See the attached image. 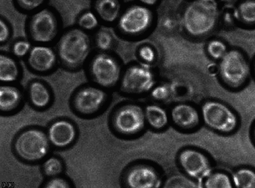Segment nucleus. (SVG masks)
Wrapping results in <instances>:
<instances>
[{"instance_id": "f257e3e1", "label": "nucleus", "mask_w": 255, "mask_h": 188, "mask_svg": "<svg viewBox=\"0 0 255 188\" xmlns=\"http://www.w3.org/2000/svg\"><path fill=\"white\" fill-rule=\"evenodd\" d=\"M219 17L216 0H196L186 8L183 24L187 33L193 36H203L215 27Z\"/></svg>"}, {"instance_id": "f03ea898", "label": "nucleus", "mask_w": 255, "mask_h": 188, "mask_svg": "<svg viewBox=\"0 0 255 188\" xmlns=\"http://www.w3.org/2000/svg\"><path fill=\"white\" fill-rule=\"evenodd\" d=\"M90 48V40L86 33L79 29H73L61 37L58 52L64 64L76 67L86 60Z\"/></svg>"}, {"instance_id": "7ed1b4c3", "label": "nucleus", "mask_w": 255, "mask_h": 188, "mask_svg": "<svg viewBox=\"0 0 255 188\" xmlns=\"http://www.w3.org/2000/svg\"><path fill=\"white\" fill-rule=\"evenodd\" d=\"M222 81L229 87L238 89L246 83L250 75V66L245 55L238 50L227 51L219 64Z\"/></svg>"}, {"instance_id": "20e7f679", "label": "nucleus", "mask_w": 255, "mask_h": 188, "mask_svg": "<svg viewBox=\"0 0 255 188\" xmlns=\"http://www.w3.org/2000/svg\"><path fill=\"white\" fill-rule=\"evenodd\" d=\"M205 124L214 131L230 134L239 125L238 117L228 106L218 101H207L202 107Z\"/></svg>"}, {"instance_id": "39448f33", "label": "nucleus", "mask_w": 255, "mask_h": 188, "mask_svg": "<svg viewBox=\"0 0 255 188\" xmlns=\"http://www.w3.org/2000/svg\"><path fill=\"white\" fill-rule=\"evenodd\" d=\"M14 149L17 155L23 160L39 161L45 157L48 152V139L39 129H28L17 137Z\"/></svg>"}, {"instance_id": "423d86ee", "label": "nucleus", "mask_w": 255, "mask_h": 188, "mask_svg": "<svg viewBox=\"0 0 255 188\" xmlns=\"http://www.w3.org/2000/svg\"><path fill=\"white\" fill-rule=\"evenodd\" d=\"M145 118V113L139 106L126 105L114 114L113 125L120 133L130 136L137 134L144 127Z\"/></svg>"}, {"instance_id": "0eeeda50", "label": "nucleus", "mask_w": 255, "mask_h": 188, "mask_svg": "<svg viewBox=\"0 0 255 188\" xmlns=\"http://www.w3.org/2000/svg\"><path fill=\"white\" fill-rule=\"evenodd\" d=\"M154 84V76L148 66L129 67L123 76L122 88L126 93L140 94L150 90Z\"/></svg>"}, {"instance_id": "6e6552de", "label": "nucleus", "mask_w": 255, "mask_h": 188, "mask_svg": "<svg viewBox=\"0 0 255 188\" xmlns=\"http://www.w3.org/2000/svg\"><path fill=\"white\" fill-rule=\"evenodd\" d=\"M58 22L52 11L43 9L34 14L30 22V33L32 39L37 42H51L56 36Z\"/></svg>"}, {"instance_id": "1a4fd4ad", "label": "nucleus", "mask_w": 255, "mask_h": 188, "mask_svg": "<svg viewBox=\"0 0 255 188\" xmlns=\"http://www.w3.org/2000/svg\"><path fill=\"white\" fill-rule=\"evenodd\" d=\"M91 72L96 83L105 87L114 86L120 76L118 63L112 57L104 54L97 55L94 58Z\"/></svg>"}, {"instance_id": "9d476101", "label": "nucleus", "mask_w": 255, "mask_h": 188, "mask_svg": "<svg viewBox=\"0 0 255 188\" xmlns=\"http://www.w3.org/2000/svg\"><path fill=\"white\" fill-rule=\"evenodd\" d=\"M178 162L183 171L190 178L202 179L210 174L211 164L209 158L198 150H183L178 156Z\"/></svg>"}, {"instance_id": "9b49d317", "label": "nucleus", "mask_w": 255, "mask_h": 188, "mask_svg": "<svg viewBox=\"0 0 255 188\" xmlns=\"http://www.w3.org/2000/svg\"><path fill=\"white\" fill-rule=\"evenodd\" d=\"M151 11L145 7L134 5L120 17L119 25L122 31L130 35L142 33L151 22Z\"/></svg>"}, {"instance_id": "f8f14e48", "label": "nucleus", "mask_w": 255, "mask_h": 188, "mask_svg": "<svg viewBox=\"0 0 255 188\" xmlns=\"http://www.w3.org/2000/svg\"><path fill=\"white\" fill-rule=\"evenodd\" d=\"M106 94L95 87H86L76 94L73 99L75 109L83 114L89 115L97 112L104 105Z\"/></svg>"}, {"instance_id": "ddd939ff", "label": "nucleus", "mask_w": 255, "mask_h": 188, "mask_svg": "<svg viewBox=\"0 0 255 188\" xmlns=\"http://www.w3.org/2000/svg\"><path fill=\"white\" fill-rule=\"evenodd\" d=\"M126 181L128 187L133 188H157L160 185L156 170L146 165L133 167L128 172Z\"/></svg>"}, {"instance_id": "4468645a", "label": "nucleus", "mask_w": 255, "mask_h": 188, "mask_svg": "<svg viewBox=\"0 0 255 188\" xmlns=\"http://www.w3.org/2000/svg\"><path fill=\"white\" fill-rule=\"evenodd\" d=\"M172 122L181 129L190 130L198 126L200 116L193 106L185 104L175 105L171 111Z\"/></svg>"}, {"instance_id": "2eb2a0df", "label": "nucleus", "mask_w": 255, "mask_h": 188, "mask_svg": "<svg viewBox=\"0 0 255 188\" xmlns=\"http://www.w3.org/2000/svg\"><path fill=\"white\" fill-rule=\"evenodd\" d=\"M75 136L74 126L66 120L55 122L49 129L50 142L58 148L70 145L75 140Z\"/></svg>"}, {"instance_id": "dca6fc26", "label": "nucleus", "mask_w": 255, "mask_h": 188, "mask_svg": "<svg viewBox=\"0 0 255 188\" xmlns=\"http://www.w3.org/2000/svg\"><path fill=\"white\" fill-rule=\"evenodd\" d=\"M56 61L55 53L46 46L34 47L29 55L28 63L38 72H46L54 66Z\"/></svg>"}, {"instance_id": "f3484780", "label": "nucleus", "mask_w": 255, "mask_h": 188, "mask_svg": "<svg viewBox=\"0 0 255 188\" xmlns=\"http://www.w3.org/2000/svg\"><path fill=\"white\" fill-rule=\"evenodd\" d=\"M95 8L102 20L113 22L119 16L121 5L119 0H97Z\"/></svg>"}, {"instance_id": "a211bd4d", "label": "nucleus", "mask_w": 255, "mask_h": 188, "mask_svg": "<svg viewBox=\"0 0 255 188\" xmlns=\"http://www.w3.org/2000/svg\"><path fill=\"white\" fill-rule=\"evenodd\" d=\"M20 93L15 87L2 86L0 89V108L3 111L14 109L19 105Z\"/></svg>"}, {"instance_id": "6ab92c4d", "label": "nucleus", "mask_w": 255, "mask_h": 188, "mask_svg": "<svg viewBox=\"0 0 255 188\" xmlns=\"http://www.w3.org/2000/svg\"><path fill=\"white\" fill-rule=\"evenodd\" d=\"M145 116L149 125L154 129H163L168 124V115L159 106L148 105L146 108Z\"/></svg>"}, {"instance_id": "aec40b11", "label": "nucleus", "mask_w": 255, "mask_h": 188, "mask_svg": "<svg viewBox=\"0 0 255 188\" xmlns=\"http://www.w3.org/2000/svg\"><path fill=\"white\" fill-rule=\"evenodd\" d=\"M29 93L32 104L38 108L45 107L51 99L48 89L40 82L32 83L29 89Z\"/></svg>"}, {"instance_id": "412c9836", "label": "nucleus", "mask_w": 255, "mask_h": 188, "mask_svg": "<svg viewBox=\"0 0 255 188\" xmlns=\"http://www.w3.org/2000/svg\"><path fill=\"white\" fill-rule=\"evenodd\" d=\"M17 64L12 58L1 55L0 57V79L2 81H15L18 76Z\"/></svg>"}, {"instance_id": "4be33fe9", "label": "nucleus", "mask_w": 255, "mask_h": 188, "mask_svg": "<svg viewBox=\"0 0 255 188\" xmlns=\"http://www.w3.org/2000/svg\"><path fill=\"white\" fill-rule=\"evenodd\" d=\"M236 16L246 24L255 23V0H246L240 4L236 10Z\"/></svg>"}, {"instance_id": "5701e85b", "label": "nucleus", "mask_w": 255, "mask_h": 188, "mask_svg": "<svg viewBox=\"0 0 255 188\" xmlns=\"http://www.w3.org/2000/svg\"><path fill=\"white\" fill-rule=\"evenodd\" d=\"M233 182L236 187L255 188V172L250 169H240L234 173Z\"/></svg>"}, {"instance_id": "b1692460", "label": "nucleus", "mask_w": 255, "mask_h": 188, "mask_svg": "<svg viewBox=\"0 0 255 188\" xmlns=\"http://www.w3.org/2000/svg\"><path fill=\"white\" fill-rule=\"evenodd\" d=\"M205 187L210 188H231L232 182L229 176L226 173L217 172L211 173L207 176Z\"/></svg>"}, {"instance_id": "393cba45", "label": "nucleus", "mask_w": 255, "mask_h": 188, "mask_svg": "<svg viewBox=\"0 0 255 188\" xmlns=\"http://www.w3.org/2000/svg\"><path fill=\"white\" fill-rule=\"evenodd\" d=\"M207 52L214 59L221 60L227 52V46L221 40H213L208 44Z\"/></svg>"}, {"instance_id": "a878e982", "label": "nucleus", "mask_w": 255, "mask_h": 188, "mask_svg": "<svg viewBox=\"0 0 255 188\" xmlns=\"http://www.w3.org/2000/svg\"><path fill=\"white\" fill-rule=\"evenodd\" d=\"M43 170L47 176H57L62 172V163H61V161L57 158H50L44 164Z\"/></svg>"}, {"instance_id": "bb28decb", "label": "nucleus", "mask_w": 255, "mask_h": 188, "mask_svg": "<svg viewBox=\"0 0 255 188\" xmlns=\"http://www.w3.org/2000/svg\"><path fill=\"white\" fill-rule=\"evenodd\" d=\"M79 24L86 30H92L98 25V20L95 14L87 11L80 16L78 20Z\"/></svg>"}, {"instance_id": "cd10ccee", "label": "nucleus", "mask_w": 255, "mask_h": 188, "mask_svg": "<svg viewBox=\"0 0 255 188\" xmlns=\"http://www.w3.org/2000/svg\"><path fill=\"white\" fill-rule=\"evenodd\" d=\"M195 187L193 182L183 176H174L165 184L166 188H186Z\"/></svg>"}, {"instance_id": "c85d7f7f", "label": "nucleus", "mask_w": 255, "mask_h": 188, "mask_svg": "<svg viewBox=\"0 0 255 188\" xmlns=\"http://www.w3.org/2000/svg\"><path fill=\"white\" fill-rule=\"evenodd\" d=\"M96 43L100 49L107 50L112 45L113 37L108 32L101 31L97 35Z\"/></svg>"}, {"instance_id": "c756f323", "label": "nucleus", "mask_w": 255, "mask_h": 188, "mask_svg": "<svg viewBox=\"0 0 255 188\" xmlns=\"http://www.w3.org/2000/svg\"><path fill=\"white\" fill-rule=\"evenodd\" d=\"M45 0H16L20 8L25 10H33L40 6Z\"/></svg>"}, {"instance_id": "7c9ffc66", "label": "nucleus", "mask_w": 255, "mask_h": 188, "mask_svg": "<svg viewBox=\"0 0 255 188\" xmlns=\"http://www.w3.org/2000/svg\"><path fill=\"white\" fill-rule=\"evenodd\" d=\"M30 48V44L26 41H18L13 46L14 54L18 57H23L27 54Z\"/></svg>"}, {"instance_id": "2f4dec72", "label": "nucleus", "mask_w": 255, "mask_h": 188, "mask_svg": "<svg viewBox=\"0 0 255 188\" xmlns=\"http://www.w3.org/2000/svg\"><path fill=\"white\" fill-rule=\"evenodd\" d=\"M169 90L166 86H160L154 88L151 92V96L157 100H163L168 98Z\"/></svg>"}, {"instance_id": "473e14b6", "label": "nucleus", "mask_w": 255, "mask_h": 188, "mask_svg": "<svg viewBox=\"0 0 255 188\" xmlns=\"http://www.w3.org/2000/svg\"><path fill=\"white\" fill-rule=\"evenodd\" d=\"M139 56L146 63H151L154 60L155 54L150 47L143 46L139 50Z\"/></svg>"}, {"instance_id": "72a5a7b5", "label": "nucleus", "mask_w": 255, "mask_h": 188, "mask_svg": "<svg viewBox=\"0 0 255 188\" xmlns=\"http://www.w3.org/2000/svg\"><path fill=\"white\" fill-rule=\"evenodd\" d=\"M10 31L9 28L3 20L0 21V40L1 42H4L6 41L9 37Z\"/></svg>"}, {"instance_id": "f704fd0d", "label": "nucleus", "mask_w": 255, "mask_h": 188, "mask_svg": "<svg viewBox=\"0 0 255 188\" xmlns=\"http://www.w3.org/2000/svg\"><path fill=\"white\" fill-rule=\"evenodd\" d=\"M49 188H67L69 187L67 182L61 179H54L50 181L46 186Z\"/></svg>"}, {"instance_id": "c9c22d12", "label": "nucleus", "mask_w": 255, "mask_h": 188, "mask_svg": "<svg viewBox=\"0 0 255 188\" xmlns=\"http://www.w3.org/2000/svg\"><path fill=\"white\" fill-rule=\"evenodd\" d=\"M142 3L152 5L156 3L157 0H139Z\"/></svg>"}, {"instance_id": "e433bc0d", "label": "nucleus", "mask_w": 255, "mask_h": 188, "mask_svg": "<svg viewBox=\"0 0 255 188\" xmlns=\"http://www.w3.org/2000/svg\"><path fill=\"white\" fill-rule=\"evenodd\" d=\"M252 136H253L254 140L255 142V124L253 129V131H252Z\"/></svg>"}, {"instance_id": "4c0bfd02", "label": "nucleus", "mask_w": 255, "mask_h": 188, "mask_svg": "<svg viewBox=\"0 0 255 188\" xmlns=\"http://www.w3.org/2000/svg\"><path fill=\"white\" fill-rule=\"evenodd\" d=\"M221 1L225 2H233L236 1V0H221Z\"/></svg>"}, {"instance_id": "58836bf2", "label": "nucleus", "mask_w": 255, "mask_h": 188, "mask_svg": "<svg viewBox=\"0 0 255 188\" xmlns=\"http://www.w3.org/2000/svg\"><path fill=\"white\" fill-rule=\"evenodd\" d=\"M254 73H255V64H254Z\"/></svg>"}]
</instances>
